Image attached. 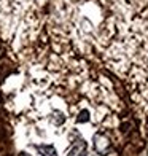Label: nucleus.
Wrapping results in <instances>:
<instances>
[{
	"instance_id": "f257e3e1",
	"label": "nucleus",
	"mask_w": 148,
	"mask_h": 156,
	"mask_svg": "<svg viewBox=\"0 0 148 156\" xmlns=\"http://www.w3.org/2000/svg\"><path fill=\"white\" fill-rule=\"evenodd\" d=\"M94 148H96V151L99 154H107L110 151V148H111V142L105 134L97 132L94 136Z\"/></svg>"
},
{
	"instance_id": "f03ea898",
	"label": "nucleus",
	"mask_w": 148,
	"mask_h": 156,
	"mask_svg": "<svg viewBox=\"0 0 148 156\" xmlns=\"http://www.w3.org/2000/svg\"><path fill=\"white\" fill-rule=\"evenodd\" d=\"M67 156H88L86 142H84L83 139H80L78 142H75V145L72 147V150L69 151Z\"/></svg>"
},
{
	"instance_id": "7ed1b4c3",
	"label": "nucleus",
	"mask_w": 148,
	"mask_h": 156,
	"mask_svg": "<svg viewBox=\"0 0 148 156\" xmlns=\"http://www.w3.org/2000/svg\"><path fill=\"white\" fill-rule=\"evenodd\" d=\"M37 151L41 156H58V151H56V148L53 145H38Z\"/></svg>"
},
{
	"instance_id": "20e7f679",
	"label": "nucleus",
	"mask_w": 148,
	"mask_h": 156,
	"mask_svg": "<svg viewBox=\"0 0 148 156\" xmlns=\"http://www.w3.org/2000/svg\"><path fill=\"white\" fill-rule=\"evenodd\" d=\"M49 121H51L53 124H56V126H61V124H64V121H65V115L62 112H59V110H54L51 113V116H49Z\"/></svg>"
},
{
	"instance_id": "39448f33",
	"label": "nucleus",
	"mask_w": 148,
	"mask_h": 156,
	"mask_svg": "<svg viewBox=\"0 0 148 156\" xmlns=\"http://www.w3.org/2000/svg\"><path fill=\"white\" fill-rule=\"evenodd\" d=\"M89 121V112L88 110H81L76 116V123H88Z\"/></svg>"
},
{
	"instance_id": "423d86ee",
	"label": "nucleus",
	"mask_w": 148,
	"mask_h": 156,
	"mask_svg": "<svg viewBox=\"0 0 148 156\" xmlns=\"http://www.w3.org/2000/svg\"><path fill=\"white\" fill-rule=\"evenodd\" d=\"M19 156H30V154H29V153H24V151H21V153H19Z\"/></svg>"
}]
</instances>
